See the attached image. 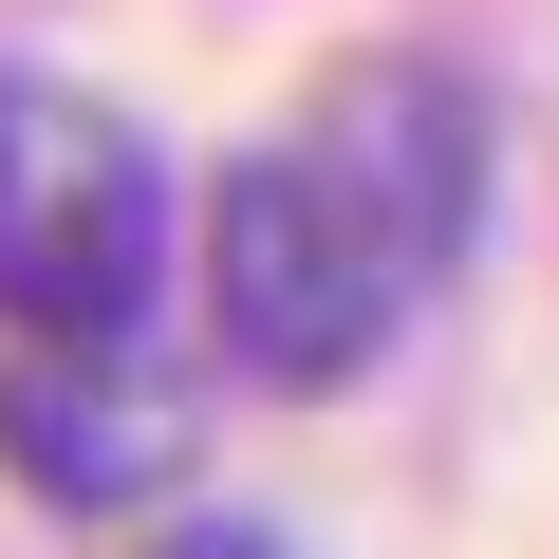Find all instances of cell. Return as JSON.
<instances>
[{"label":"cell","instance_id":"cell-2","mask_svg":"<svg viewBox=\"0 0 559 559\" xmlns=\"http://www.w3.org/2000/svg\"><path fill=\"white\" fill-rule=\"evenodd\" d=\"M150 280H168V168L75 75L0 57V318L94 336V318H150Z\"/></svg>","mask_w":559,"mask_h":559},{"label":"cell","instance_id":"cell-1","mask_svg":"<svg viewBox=\"0 0 559 559\" xmlns=\"http://www.w3.org/2000/svg\"><path fill=\"white\" fill-rule=\"evenodd\" d=\"M485 224V94L429 75V57H355L299 94V131L242 150L224 205H205V318L242 373L318 392V373H373L429 280L466 261Z\"/></svg>","mask_w":559,"mask_h":559},{"label":"cell","instance_id":"cell-3","mask_svg":"<svg viewBox=\"0 0 559 559\" xmlns=\"http://www.w3.org/2000/svg\"><path fill=\"white\" fill-rule=\"evenodd\" d=\"M0 466L38 503H150L187 466V373L150 355V318H94V336H20L0 355Z\"/></svg>","mask_w":559,"mask_h":559},{"label":"cell","instance_id":"cell-4","mask_svg":"<svg viewBox=\"0 0 559 559\" xmlns=\"http://www.w3.org/2000/svg\"><path fill=\"white\" fill-rule=\"evenodd\" d=\"M150 559H280V540H261V522H168Z\"/></svg>","mask_w":559,"mask_h":559}]
</instances>
